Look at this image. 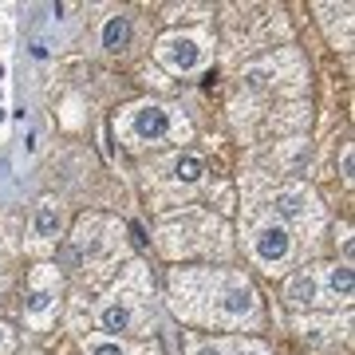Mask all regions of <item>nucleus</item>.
<instances>
[{"mask_svg": "<svg viewBox=\"0 0 355 355\" xmlns=\"http://www.w3.org/2000/svg\"><path fill=\"white\" fill-rule=\"evenodd\" d=\"M170 300L178 316L202 328H253L261 320L253 280L233 268H174Z\"/></svg>", "mask_w": 355, "mask_h": 355, "instance_id": "1", "label": "nucleus"}, {"mask_svg": "<svg viewBox=\"0 0 355 355\" xmlns=\"http://www.w3.org/2000/svg\"><path fill=\"white\" fill-rule=\"evenodd\" d=\"M114 127H119L127 146H162L178 130H186V119L170 103H135V107L119 114Z\"/></svg>", "mask_w": 355, "mask_h": 355, "instance_id": "2", "label": "nucleus"}, {"mask_svg": "<svg viewBox=\"0 0 355 355\" xmlns=\"http://www.w3.org/2000/svg\"><path fill=\"white\" fill-rule=\"evenodd\" d=\"M95 324L107 336H130V331H150V308H146V292L135 284H119L103 296V304L95 308Z\"/></svg>", "mask_w": 355, "mask_h": 355, "instance_id": "3", "label": "nucleus"}, {"mask_svg": "<svg viewBox=\"0 0 355 355\" xmlns=\"http://www.w3.org/2000/svg\"><path fill=\"white\" fill-rule=\"evenodd\" d=\"M249 253H253V261L265 268V272H284V268L292 265V257H296L292 225H284L277 217L257 221L253 233H249Z\"/></svg>", "mask_w": 355, "mask_h": 355, "instance_id": "4", "label": "nucleus"}, {"mask_svg": "<svg viewBox=\"0 0 355 355\" xmlns=\"http://www.w3.org/2000/svg\"><path fill=\"white\" fill-rule=\"evenodd\" d=\"M209 55H214V40L205 36V32H170L154 48V60L166 71H174V76H190V71L205 67Z\"/></svg>", "mask_w": 355, "mask_h": 355, "instance_id": "5", "label": "nucleus"}, {"mask_svg": "<svg viewBox=\"0 0 355 355\" xmlns=\"http://www.w3.org/2000/svg\"><path fill=\"white\" fill-rule=\"evenodd\" d=\"M60 308V272L51 265H40L28 280V296H24V316L32 324H48Z\"/></svg>", "mask_w": 355, "mask_h": 355, "instance_id": "6", "label": "nucleus"}, {"mask_svg": "<svg viewBox=\"0 0 355 355\" xmlns=\"http://www.w3.org/2000/svg\"><path fill=\"white\" fill-rule=\"evenodd\" d=\"M111 233H119V225L107 221V217H87V221H79L76 237H71V265H83V261L103 257L107 245L114 241Z\"/></svg>", "mask_w": 355, "mask_h": 355, "instance_id": "7", "label": "nucleus"}, {"mask_svg": "<svg viewBox=\"0 0 355 355\" xmlns=\"http://www.w3.org/2000/svg\"><path fill=\"white\" fill-rule=\"evenodd\" d=\"M316 288H320V308H347L355 296V277H352V265L347 261H336V265H324L316 268Z\"/></svg>", "mask_w": 355, "mask_h": 355, "instance_id": "8", "label": "nucleus"}, {"mask_svg": "<svg viewBox=\"0 0 355 355\" xmlns=\"http://www.w3.org/2000/svg\"><path fill=\"white\" fill-rule=\"evenodd\" d=\"M272 209H277V221H296V225H316L320 217V205L316 198H312V190H304V186H284V190H277V198H272Z\"/></svg>", "mask_w": 355, "mask_h": 355, "instance_id": "9", "label": "nucleus"}, {"mask_svg": "<svg viewBox=\"0 0 355 355\" xmlns=\"http://www.w3.org/2000/svg\"><path fill=\"white\" fill-rule=\"evenodd\" d=\"M28 237H32V245H55L60 237H64V205L55 202V198H44V202H36Z\"/></svg>", "mask_w": 355, "mask_h": 355, "instance_id": "10", "label": "nucleus"}, {"mask_svg": "<svg viewBox=\"0 0 355 355\" xmlns=\"http://www.w3.org/2000/svg\"><path fill=\"white\" fill-rule=\"evenodd\" d=\"M284 304L288 308H320V288H316V268H296L284 284Z\"/></svg>", "mask_w": 355, "mask_h": 355, "instance_id": "11", "label": "nucleus"}, {"mask_svg": "<svg viewBox=\"0 0 355 355\" xmlns=\"http://www.w3.org/2000/svg\"><path fill=\"white\" fill-rule=\"evenodd\" d=\"M130 36H135V24H130L127 12H111L103 20V32H99V44L107 51H127L130 48Z\"/></svg>", "mask_w": 355, "mask_h": 355, "instance_id": "12", "label": "nucleus"}, {"mask_svg": "<svg viewBox=\"0 0 355 355\" xmlns=\"http://www.w3.org/2000/svg\"><path fill=\"white\" fill-rule=\"evenodd\" d=\"M202 174H205V162L198 158V154H178L174 162H170V182L174 186H198L202 182Z\"/></svg>", "mask_w": 355, "mask_h": 355, "instance_id": "13", "label": "nucleus"}, {"mask_svg": "<svg viewBox=\"0 0 355 355\" xmlns=\"http://www.w3.org/2000/svg\"><path fill=\"white\" fill-rule=\"evenodd\" d=\"M87 355H158V347H130V343L123 340H95L87 343Z\"/></svg>", "mask_w": 355, "mask_h": 355, "instance_id": "14", "label": "nucleus"}, {"mask_svg": "<svg viewBox=\"0 0 355 355\" xmlns=\"http://www.w3.org/2000/svg\"><path fill=\"white\" fill-rule=\"evenodd\" d=\"M221 355H268L261 340H221Z\"/></svg>", "mask_w": 355, "mask_h": 355, "instance_id": "15", "label": "nucleus"}, {"mask_svg": "<svg viewBox=\"0 0 355 355\" xmlns=\"http://www.w3.org/2000/svg\"><path fill=\"white\" fill-rule=\"evenodd\" d=\"M186 355H221V340H190Z\"/></svg>", "mask_w": 355, "mask_h": 355, "instance_id": "16", "label": "nucleus"}, {"mask_svg": "<svg viewBox=\"0 0 355 355\" xmlns=\"http://www.w3.org/2000/svg\"><path fill=\"white\" fill-rule=\"evenodd\" d=\"M340 170H343V182H352V146H343V162H340Z\"/></svg>", "mask_w": 355, "mask_h": 355, "instance_id": "17", "label": "nucleus"}, {"mask_svg": "<svg viewBox=\"0 0 355 355\" xmlns=\"http://www.w3.org/2000/svg\"><path fill=\"white\" fill-rule=\"evenodd\" d=\"M12 347V331H8V324H0V352H8Z\"/></svg>", "mask_w": 355, "mask_h": 355, "instance_id": "18", "label": "nucleus"}]
</instances>
